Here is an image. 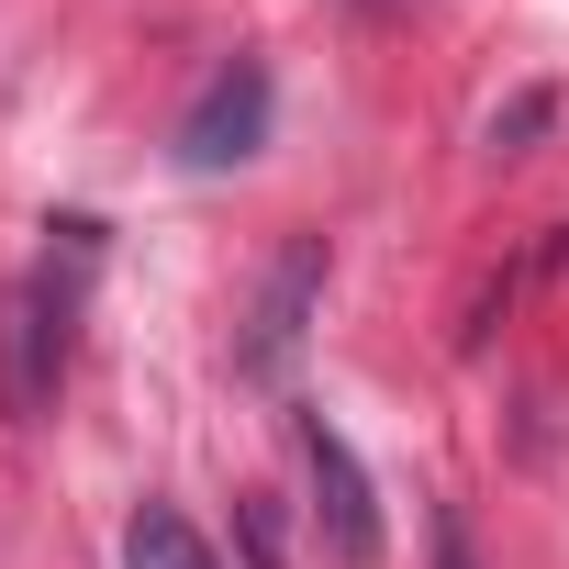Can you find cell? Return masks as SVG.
<instances>
[{
  "mask_svg": "<svg viewBox=\"0 0 569 569\" xmlns=\"http://www.w3.org/2000/svg\"><path fill=\"white\" fill-rule=\"evenodd\" d=\"M313 302H325V234H291V246L268 257V279H257V313L234 336V369L279 391L291 358H302V336H313Z\"/></svg>",
  "mask_w": 569,
  "mask_h": 569,
  "instance_id": "6da1fadb",
  "label": "cell"
},
{
  "mask_svg": "<svg viewBox=\"0 0 569 569\" xmlns=\"http://www.w3.org/2000/svg\"><path fill=\"white\" fill-rule=\"evenodd\" d=\"M302 436V480H313V525H325V558L336 569H380V491L358 469V447L325 425V413H291Z\"/></svg>",
  "mask_w": 569,
  "mask_h": 569,
  "instance_id": "7a4b0ae2",
  "label": "cell"
},
{
  "mask_svg": "<svg viewBox=\"0 0 569 569\" xmlns=\"http://www.w3.org/2000/svg\"><path fill=\"white\" fill-rule=\"evenodd\" d=\"M268 112H279V90H268V68L257 57H234V68H212L201 79V101L179 112V168H246L257 146H268Z\"/></svg>",
  "mask_w": 569,
  "mask_h": 569,
  "instance_id": "3957f363",
  "label": "cell"
},
{
  "mask_svg": "<svg viewBox=\"0 0 569 569\" xmlns=\"http://www.w3.org/2000/svg\"><path fill=\"white\" fill-rule=\"evenodd\" d=\"M90 257H101V246H90ZM90 257H79L68 279L46 268L34 291L12 302V325H0V347H12V380H0V391H12V413H23V425L57 402V369H68V313H79V279H90Z\"/></svg>",
  "mask_w": 569,
  "mask_h": 569,
  "instance_id": "277c9868",
  "label": "cell"
},
{
  "mask_svg": "<svg viewBox=\"0 0 569 569\" xmlns=\"http://www.w3.org/2000/svg\"><path fill=\"white\" fill-rule=\"evenodd\" d=\"M123 569H223V558L201 547V525H190L179 502H146V513L123 525Z\"/></svg>",
  "mask_w": 569,
  "mask_h": 569,
  "instance_id": "5b68a950",
  "label": "cell"
},
{
  "mask_svg": "<svg viewBox=\"0 0 569 569\" xmlns=\"http://www.w3.org/2000/svg\"><path fill=\"white\" fill-rule=\"evenodd\" d=\"M234 536H246V569H291V536H279V491H246V502H234Z\"/></svg>",
  "mask_w": 569,
  "mask_h": 569,
  "instance_id": "8992f818",
  "label": "cell"
},
{
  "mask_svg": "<svg viewBox=\"0 0 569 569\" xmlns=\"http://www.w3.org/2000/svg\"><path fill=\"white\" fill-rule=\"evenodd\" d=\"M536 123H547V90H525V101H513V112H491V157H513V146H525V134H536Z\"/></svg>",
  "mask_w": 569,
  "mask_h": 569,
  "instance_id": "52a82bcc",
  "label": "cell"
},
{
  "mask_svg": "<svg viewBox=\"0 0 569 569\" xmlns=\"http://www.w3.org/2000/svg\"><path fill=\"white\" fill-rule=\"evenodd\" d=\"M436 569H480V558H469V525H458V513H436Z\"/></svg>",
  "mask_w": 569,
  "mask_h": 569,
  "instance_id": "ba28073f",
  "label": "cell"
}]
</instances>
